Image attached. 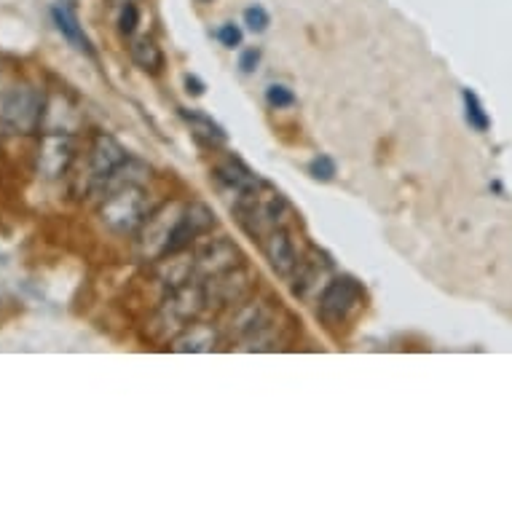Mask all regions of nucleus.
Segmentation results:
<instances>
[{
  "label": "nucleus",
  "mask_w": 512,
  "mask_h": 512,
  "mask_svg": "<svg viewBox=\"0 0 512 512\" xmlns=\"http://www.w3.org/2000/svg\"><path fill=\"white\" fill-rule=\"evenodd\" d=\"M231 210H234V215L239 218V226H242L247 234L255 236V239H261V236L266 239L274 228H279V223L285 218L287 202L277 188H271L269 183H263L250 199L234 204Z\"/></svg>",
  "instance_id": "nucleus-1"
},
{
  "label": "nucleus",
  "mask_w": 512,
  "mask_h": 512,
  "mask_svg": "<svg viewBox=\"0 0 512 512\" xmlns=\"http://www.w3.org/2000/svg\"><path fill=\"white\" fill-rule=\"evenodd\" d=\"M43 121V94L19 84L0 94V135H33Z\"/></svg>",
  "instance_id": "nucleus-2"
},
{
  "label": "nucleus",
  "mask_w": 512,
  "mask_h": 512,
  "mask_svg": "<svg viewBox=\"0 0 512 512\" xmlns=\"http://www.w3.org/2000/svg\"><path fill=\"white\" fill-rule=\"evenodd\" d=\"M100 212L105 226L113 228L116 234H132L140 226H145L151 207H148L143 185H124V188L105 196Z\"/></svg>",
  "instance_id": "nucleus-3"
},
{
  "label": "nucleus",
  "mask_w": 512,
  "mask_h": 512,
  "mask_svg": "<svg viewBox=\"0 0 512 512\" xmlns=\"http://www.w3.org/2000/svg\"><path fill=\"white\" fill-rule=\"evenodd\" d=\"M360 301L362 285L357 279L349 277V274L330 279V285L325 287V293L319 298V319L328 325H341L360 306Z\"/></svg>",
  "instance_id": "nucleus-4"
},
{
  "label": "nucleus",
  "mask_w": 512,
  "mask_h": 512,
  "mask_svg": "<svg viewBox=\"0 0 512 512\" xmlns=\"http://www.w3.org/2000/svg\"><path fill=\"white\" fill-rule=\"evenodd\" d=\"M215 228V212L202 202H194L188 210L177 218L175 228H172V236H169L167 244V255H175V252H183L188 244L204 236L207 231ZM164 255V258H167Z\"/></svg>",
  "instance_id": "nucleus-5"
},
{
  "label": "nucleus",
  "mask_w": 512,
  "mask_h": 512,
  "mask_svg": "<svg viewBox=\"0 0 512 512\" xmlns=\"http://www.w3.org/2000/svg\"><path fill=\"white\" fill-rule=\"evenodd\" d=\"M207 295H204V285H183L172 290V298L167 301L164 311H161L159 322H167L175 330H185L188 322L204 309Z\"/></svg>",
  "instance_id": "nucleus-6"
},
{
  "label": "nucleus",
  "mask_w": 512,
  "mask_h": 512,
  "mask_svg": "<svg viewBox=\"0 0 512 512\" xmlns=\"http://www.w3.org/2000/svg\"><path fill=\"white\" fill-rule=\"evenodd\" d=\"M73 156H76L73 137L65 132H46L41 151H38V172L49 180H57L68 172Z\"/></svg>",
  "instance_id": "nucleus-7"
},
{
  "label": "nucleus",
  "mask_w": 512,
  "mask_h": 512,
  "mask_svg": "<svg viewBox=\"0 0 512 512\" xmlns=\"http://www.w3.org/2000/svg\"><path fill=\"white\" fill-rule=\"evenodd\" d=\"M215 183L234 199V202H231V207H234V204L250 199V196L261 188L263 180L255 175L250 167H244L242 161L228 159L215 167Z\"/></svg>",
  "instance_id": "nucleus-8"
},
{
  "label": "nucleus",
  "mask_w": 512,
  "mask_h": 512,
  "mask_svg": "<svg viewBox=\"0 0 512 512\" xmlns=\"http://www.w3.org/2000/svg\"><path fill=\"white\" fill-rule=\"evenodd\" d=\"M263 255L269 261L271 271L277 277H293L295 266L301 263L298 258V250H295L293 236L285 228H274L266 239H263Z\"/></svg>",
  "instance_id": "nucleus-9"
},
{
  "label": "nucleus",
  "mask_w": 512,
  "mask_h": 512,
  "mask_svg": "<svg viewBox=\"0 0 512 512\" xmlns=\"http://www.w3.org/2000/svg\"><path fill=\"white\" fill-rule=\"evenodd\" d=\"M252 282V274L247 269H231L223 271L218 277H210V282L204 285V295H207V303H239L247 295Z\"/></svg>",
  "instance_id": "nucleus-10"
},
{
  "label": "nucleus",
  "mask_w": 512,
  "mask_h": 512,
  "mask_svg": "<svg viewBox=\"0 0 512 512\" xmlns=\"http://www.w3.org/2000/svg\"><path fill=\"white\" fill-rule=\"evenodd\" d=\"M239 266V250L236 244H231L228 239H215V242H207L202 250L196 252V269L202 277H218L223 271H231Z\"/></svg>",
  "instance_id": "nucleus-11"
},
{
  "label": "nucleus",
  "mask_w": 512,
  "mask_h": 512,
  "mask_svg": "<svg viewBox=\"0 0 512 512\" xmlns=\"http://www.w3.org/2000/svg\"><path fill=\"white\" fill-rule=\"evenodd\" d=\"M129 159V153L124 151V145L113 140L110 135H97L92 145V180L97 185L102 180H108L124 161Z\"/></svg>",
  "instance_id": "nucleus-12"
},
{
  "label": "nucleus",
  "mask_w": 512,
  "mask_h": 512,
  "mask_svg": "<svg viewBox=\"0 0 512 512\" xmlns=\"http://www.w3.org/2000/svg\"><path fill=\"white\" fill-rule=\"evenodd\" d=\"M330 274V263L317 255V252H311L309 258H303L293 271V295L298 298H311V295L317 293L319 287L325 285V279Z\"/></svg>",
  "instance_id": "nucleus-13"
},
{
  "label": "nucleus",
  "mask_w": 512,
  "mask_h": 512,
  "mask_svg": "<svg viewBox=\"0 0 512 512\" xmlns=\"http://www.w3.org/2000/svg\"><path fill=\"white\" fill-rule=\"evenodd\" d=\"M180 218V215H177ZM177 218H172L169 215V207L164 212H159V215H148V220H145V250H148V255H167V244H169V236H172V228H175Z\"/></svg>",
  "instance_id": "nucleus-14"
},
{
  "label": "nucleus",
  "mask_w": 512,
  "mask_h": 512,
  "mask_svg": "<svg viewBox=\"0 0 512 512\" xmlns=\"http://www.w3.org/2000/svg\"><path fill=\"white\" fill-rule=\"evenodd\" d=\"M51 17H54V25H57L59 33L65 35V41H68L70 46H76V49L84 51V54H94L92 41L86 38L84 27L78 25V17L73 14V9H70V6H65V3H57V6L51 9Z\"/></svg>",
  "instance_id": "nucleus-15"
},
{
  "label": "nucleus",
  "mask_w": 512,
  "mask_h": 512,
  "mask_svg": "<svg viewBox=\"0 0 512 512\" xmlns=\"http://www.w3.org/2000/svg\"><path fill=\"white\" fill-rule=\"evenodd\" d=\"M180 116L188 126H191V132H194L202 143L207 145H223L226 143V132H223V126L215 124L207 113L202 110H185L180 108Z\"/></svg>",
  "instance_id": "nucleus-16"
},
{
  "label": "nucleus",
  "mask_w": 512,
  "mask_h": 512,
  "mask_svg": "<svg viewBox=\"0 0 512 512\" xmlns=\"http://www.w3.org/2000/svg\"><path fill=\"white\" fill-rule=\"evenodd\" d=\"M129 54H132V62L137 68L148 70V73H159L164 68V54H161V46L153 38L143 35V38H135L132 46H129Z\"/></svg>",
  "instance_id": "nucleus-17"
},
{
  "label": "nucleus",
  "mask_w": 512,
  "mask_h": 512,
  "mask_svg": "<svg viewBox=\"0 0 512 512\" xmlns=\"http://www.w3.org/2000/svg\"><path fill=\"white\" fill-rule=\"evenodd\" d=\"M215 330L210 325H191V328L183 330V336L175 341V352H210L215 349Z\"/></svg>",
  "instance_id": "nucleus-18"
},
{
  "label": "nucleus",
  "mask_w": 512,
  "mask_h": 512,
  "mask_svg": "<svg viewBox=\"0 0 512 512\" xmlns=\"http://www.w3.org/2000/svg\"><path fill=\"white\" fill-rule=\"evenodd\" d=\"M196 269V261H185V258H175V255H169V261L161 263L159 277L161 282L169 287V290H177V287H183L191 282V274Z\"/></svg>",
  "instance_id": "nucleus-19"
},
{
  "label": "nucleus",
  "mask_w": 512,
  "mask_h": 512,
  "mask_svg": "<svg viewBox=\"0 0 512 512\" xmlns=\"http://www.w3.org/2000/svg\"><path fill=\"white\" fill-rule=\"evenodd\" d=\"M464 108H467V121H470L472 129H478V132H486L488 129V116L483 105H480L478 94H472L470 89H464Z\"/></svg>",
  "instance_id": "nucleus-20"
},
{
  "label": "nucleus",
  "mask_w": 512,
  "mask_h": 512,
  "mask_svg": "<svg viewBox=\"0 0 512 512\" xmlns=\"http://www.w3.org/2000/svg\"><path fill=\"white\" fill-rule=\"evenodd\" d=\"M137 25H140V9L135 6V0H129V3H124L121 9H118V30H121V35H135Z\"/></svg>",
  "instance_id": "nucleus-21"
},
{
  "label": "nucleus",
  "mask_w": 512,
  "mask_h": 512,
  "mask_svg": "<svg viewBox=\"0 0 512 512\" xmlns=\"http://www.w3.org/2000/svg\"><path fill=\"white\" fill-rule=\"evenodd\" d=\"M309 175L314 180H322V183H330L336 177V161L330 156H317V159L309 161Z\"/></svg>",
  "instance_id": "nucleus-22"
},
{
  "label": "nucleus",
  "mask_w": 512,
  "mask_h": 512,
  "mask_svg": "<svg viewBox=\"0 0 512 512\" xmlns=\"http://www.w3.org/2000/svg\"><path fill=\"white\" fill-rule=\"evenodd\" d=\"M244 25H247V30H252V33H263V30L271 25L269 11L263 9V6H250V9H244Z\"/></svg>",
  "instance_id": "nucleus-23"
},
{
  "label": "nucleus",
  "mask_w": 512,
  "mask_h": 512,
  "mask_svg": "<svg viewBox=\"0 0 512 512\" xmlns=\"http://www.w3.org/2000/svg\"><path fill=\"white\" fill-rule=\"evenodd\" d=\"M266 102H269L274 110H282V108H290L295 105V94L282 84H274L266 89Z\"/></svg>",
  "instance_id": "nucleus-24"
},
{
  "label": "nucleus",
  "mask_w": 512,
  "mask_h": 512,
  "mask_svg": "<svg viewBox=\"0 0 512 512\" xmlns=\"http://www.w3.org/2000/svg\"><path fill=\"white\" fill-rule=\"evenodd\" d=\"M242 27L234 25V22H226V25L218 30V41L226 46V49H239L242 46Z\"/></svg>",
  "instance_id": "nucleus-25"
},
{
  "label": "nucleus",
  "mask_w": 512,
  "mask_h": 512,
  "mask_svg": "<svg viewBox=\"0 0 512 512\" xmlns=\"http://www.w3.org/2000/svg\"><path fill=\"white\" fill-rule=\"evenodd\" d=\"M261 65V49H244L239 57V68L242 73H252V70Z\"/></svg>",
  "instance_id": "nucleus-26"
},
{
  "label": "nucleus",
  "mask_w": 512,
  "mask_h": 512,
  "mask_svg": "<svg viewBox=\"0 0 512 512\" xmlns=\"http://www.w3.org/2000/svg\"><path fill=\"white\" fill-rule=\"evenodd\" d=\"M185 92L199 97V94H204V84L196 76H185Z\"/></svg>",
  "instance_id": "nucleus-27"
},
{
  "label": "nucleus",
  "mask_w": 512,
  "mask_h": 512,
  "mask_svg": "<svg viewBox=\"0 0 512 512\" xmlns=\"http://www.w3.org/2000/svg\"><path fill=\"white\" fill-rule=\"evenodd\" d=\"M110 6H116V9H121V6H124V3H129V0H108Z\"/></svg>",
  "instance_id": "nucleus-28"
},
{
  "label": "nucleus",
  "mask_w": 512,
  "mask_h": 512,
  "mask_svg": "<svg viewBox=\"0 0 512 512\" xmlns=\"http://www.w3.org/2000/svg\"><path fill=\"white\" fill-rule=\"evenodd\" d=\"M204 3H210V0H204Z\"/></svg>",
  "instance_id": "nucleus-29"
}]
</instances>
